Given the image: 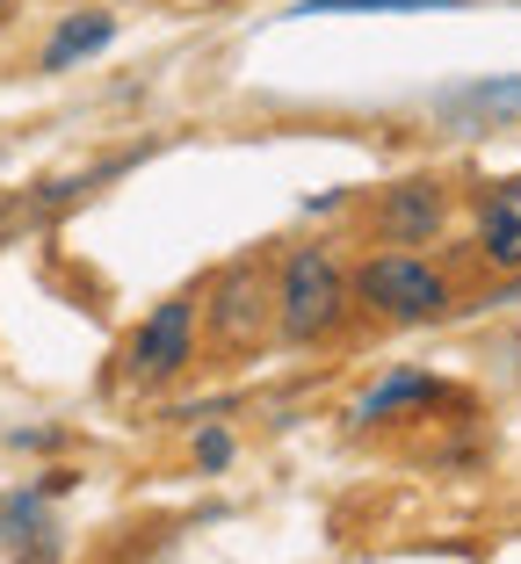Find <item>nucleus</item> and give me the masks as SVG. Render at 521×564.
Returning a JSON list of instances; mask_svg holds the SVG:
<instances>
[{
  "mask_svg": "<svg viewBox=\"0 0 521 564\" xmlns=\"http://www.w3.org/2000/svg\"><path fill=\"white\" fill-rule=\"evenodd\" d=\"M275 318H283L290 340H319V333L340 326V268L326 261L319 247L290 253L283 290H275Z\"/></svg>",
  "mask_w": 521,
  "mask_h": 564,
  "instance_id": "obj_1",
  "label": "nucleus"
},
{
  "mask_svg": "<svg viewBox=\"0 0 521 564\" xmlns=\"http://www.w3.org/2000/svg\"><path fill=\"white\" fill-rule=\"evenodd\" d=\"M362 297L391 318H435L442 304H449V282H442L435 268L405 261V253H384V261L362 268Z\"/></svg>",
  "mask_w": 521,
  "mask_h": 564,
  "instance_id": "obj_2",
  "label": "nucleus"
},
{
  "mask_svg": "<svg viewBox=\"0 0 521 564\" xmlns=\"http://www.w3.org/2000/svg\"><path fill=\"white\" fill-rule=\"evenodd\" d=\"M269 282L261 268H232L218 282V304H210V333H218V348H253L261 333H269Z\"/></svg>",
  "mask_w": 521,
  "mask_h": 564,
  "instance_id": "obj_3",
  "label": "nucleus"
},
{
  "mask_svg": "<svg viewBox=\"0 0 521 564\" xmlns=\"http://www.w3.org/2000/svg\"><path fill=\"white\" fill-rule=\"evenodd\" d=\"M188 340H196V312H188V297H174V304H160V312L145 318L131 362L145 369V377H174V369L188 362Z\"/></svg>",
  "mask_w": 521,
  "mask_h": 564,
  "instance_id": "obj_4",
  "label": "nucleus"
},
{
  "mask_svg": "<svg viewBox=\"0 0 521 564\" xmlns=\"http://www.w3.org/2000/svg\"><path fill=\"white\" fill-rule=\"evenodd\" d=\"M478 217H486V253L500 268H521V182H500Z\"/></svg>",
  "mask_w": 521,
  "mask_h": 564,
  "instance_id": "obj_5",
  "label": "nucleus"
},
{
  "mask_svg": "<svg viewBox=\"0 0 521 564\" xmlns=\"http://www.w3.org/2000/svg\"><path fill=\"white\" fill-rule=\"evenodd\" d=\"M109 36H117V22H109V15H73L66 30H58V36L44 44V73H66L73 58H87V51H101Z\"/></svg>",
  "mask_w": 521,
  "mask_h": 564,
  "instance_id": "obj_6",
  "label": "nucleus"
},
{
  "mask_svg": "<svg viewBox=\"0 0 521 564\" xmlns=\"http://www.w3.org/2000/svg\"><path fill=\"white\" fill-rule=\"evenodd\" d=\"M384 225H391V239L435 232V225H442V196H435V188H399V196H391V210H384Z\"/></svg>",
  "mask_w": 521,
  "mask_h": 564,
  "instance_id": "obj_7",
  "label": "nucleus"
},
{
  "mask_svg": "<svg viewBox=\"0 0 521 564\" xmlns=\"http://www.w3.org/2000/svg\"><path fill=\"white\" fill-rule=\"evenodd\" d=\"M413 399H435V383L427 377H413V369H405V377H391V383H377L370 399L355 405V420H384L391 405H413Z\"/></svg>",
  "mask_w": 521,
  "mask_h": 564,
  "instance_id": "obj_8",
  "label": "nucleus"
},
{
  "mask_svg": "<svg viewBox=\"0 0 521 564\" xmlns=\"http://www.w3.org/2000/svg\"><path fill=\"white\" fill-rule=\"evenodd\" d=\"M384 8H449V0H304L297 15H384Z\"/></svg>",
  "mask_w": 521,
  "mask_h": 564,
  "instance_id": "obj_9",
  "label": "nucleus"
},
{
  "mask_svg": "<svg viewBox=\"0 0 521 564\" xmlns=\"http://www.w3.org/2000/svg\"><path fill=\"white\" fill-rule=\"evenodd\" d=\"M471 109H521V80H492V87H471Z\"/></svg>",
  "mask_w": 521,
  "mask_h": 564,
  "instance_id": "obj_10",
  "label": "nucleus"
},
{
  "mask_svg": "<svg viewBox=\"0 0 521 564\" xmlns=\"http://www.w3.org/2000/svg\"><path fill=\"white\" fill-rule=\"evenodd\" d=\"M196 456H203V464H210V470H218V464H225V456H232V442H225V434H218V427H210V434H203V442H196Z\"/></svg>",
  "mask_w": 521,
  "mask_h": 564,
  "instance_id": "obj_11",
  "label": "nucleus"
}]
</instances>
